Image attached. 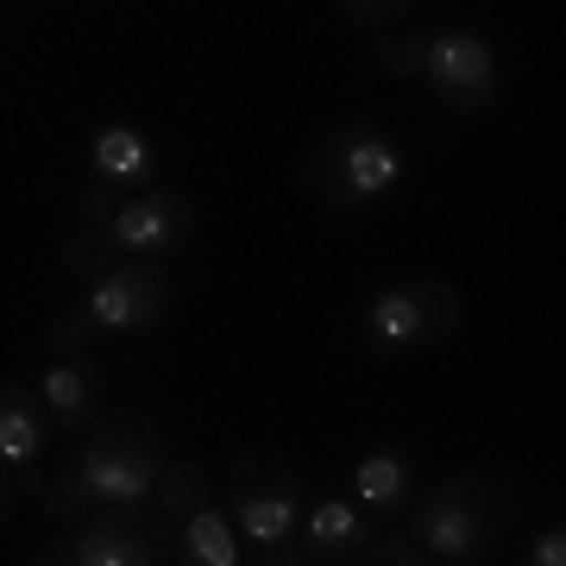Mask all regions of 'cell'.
<instances>
[{"instance_id": "1", "label": "cell", "mask_w": 566, "mask_h": 566, "mask_svg": "<svg viewBox=\"0 0 566 566\" xmlns=\"http://www.w3.org/2000/svg\"><path fill=\"white\" fill-rule=\"evenodd\" d=\"M164 434L151 416L139 409H102L95 422H88V441H82L76 465L63 472L57 485H44V516L63 528H76L88 510L102 504H120V497H151L164 472Z\"/></svg>"}, {"instance_id": "2", "label": "cell", "mask_w": 566, "mask_h": 566, "mask_svg": "<svg viewBox=\"0 0 566 566\" xmlns=\"http://www.w3.org/2000/svg\"><path fill=\"white\" fill-rule=\"evenodd\" d=\"M516 485L491 479V472H460L422 497V504L403 516V535L416 542L422 560L441 566H479L504 554V535L516 523Z\"/></svg>"}, {"instance_id": "3", "label": "cell", "mask_w": 566, "mask_h": 566, "mask_svg": "<svg viewBox=\"0 0 566 566\" xmlns=\"http://www.w3.org/2000/svg\"><path fill=\"white\" fill-rule=\"evenodd\" d=\"M196 240V202L182 189H139L133 202H114L95 227H82L63 245V271H76L82 283L102 277L120 259H164Z\"/></svg>"}, {"instance_id": "4", "label": "cell", "mask_w": 566, "mask_h": 566, "mask_svg": "<svg viewBox=\"0 0 566 566\" xmlns=\"http://www.w3.org/2000/svg\"><path fill=\"white\" fill-rule=\"evenodd\" d=\"M164 308H170V277L151 259H120L107 264L102 277L82 283V303L51 315L44 346L51 353H82L102 334H145V327L164 322Z\"/></svg>"}, {"instance_id": "5", "label": "cell", "mask_w": 566, "mask_h": 566, "mask_svg": "<svg viewBox=\"0 0 566 566\" xmlns=\"http://www.w3.org/2000/svg\"><path fill=\"white\" fill-rule=\"evenodd\" d=\"M397 182H403V145L390 139L378 120L334 126V133H322L315 151L303 158V189L327 208V214L385 202Z\"/></svg>"}, {"instance_id": "6", "label": "cell", "mask_w": 566, "mask_h": 566, "mask_svg": "<svg viewBox=\"0 0 566 566\" xmlns=\"http://www.w3.org/2000/svg\"><path fill=\"white\" fill-rule=\"evenodd\" d=\"M32 560H51V566H164L177 560V528L158 504L145 497H120V504H102L88 510L76 523V542H51L39 547Z\"/></svg>"}, {"instance_id": "7", "label": "cell", "mask_w": 566, "mask_h": 566, "mask_svg": "<svg viewBox=\"0 0 566 566\" xmlns=\"http://www.w3.org/2000/svg\"><path fill=\"white\" fill-rule=\"evenodd\" d=\"M227 504H233V528L259 547V560H290L296 523H303V491L283 453H240L227 472Z\"/></svg>"}, {"instance_id": "8", "label": "cell", "mask_w": 566, "mask_h": 566, "mask_svg": "<svg viewBox=\"0 0 566 566\" xmlns=\"http://www.w3.org/2000/svg\"><path fill=\"white\" fill-rule=\"evenodd\" d=\"M460 327V290L441 277L390 283L365 303V340L371 353H416V346H441Z\"/></svg>"}, {"instance_id": "9", "label": "cell", "mask_w": 566, "mask_h": 566, "mask_svg": "<svg viewBox=\"0 0 566 566\" xmlns=\"http://www.w3.org/2000/svg\"><path fill=\"white\" fill-rule=\"evenodd\" d=\"M422 76L453 114H485L497 102V57L479 32H434L422 39Z\"/></svg>"}, {"instance_id": "10", "label": "cell", "mask_w": 566, "mask_h": 566, "mask_svg": "<svg viewBox=\"0 0 566 566\" xmlns=\"http://www.w3.org/2000/svg\"><path fill=\"white\" fill-rule=\"evenodd\" d=\"M365 542H371V523L353 497H315L308 516L296 523V542H290V560L303 566H340V560H359Z\"/></svg>"}, {"instance_id": "11", "label": "cell", "mask_w": 566, "mask_h": 566, "mask_svg": "<svg viewBox=\"0 0 566 566\" xmlns=\"http://www.w3.org/2000/svg\"><path fill=\"white\" fill-rule=\"evenodd\" d=\"M44 441H51V409H44V397L25 385H0V465H13L25 491H44L39 485Z\"/></svg>"}, {"instance_id": "12", "label": "cell", "mask_w": 566, "mask_h": 566, "mask_svg": "<svg viewBox=\"0 0 566 566\" xmlns=\"http://www.w3.org/2000/svg\"><path fill=\"white\" fill-rule=\"evenodd\" d=\"M39 397H44V409H51V422H57L63 434H82V428L107 409L102 365L88 359V353H63V359L39 378Z\"/></svg>"}, {"instance_id": "13", "label": "cell", "mask_w": 566, "mask_h": 566, "mask_svg": "<svg viewBox=\"0 0 566 566\" xmlns=\"http://www.w3.org/2000/svg\"><path fill=\"white\" fill-rule=\"evenodd\" d=\"M88 170H95L102 189H139L158 170V151H151V139L139 126H102L88 139Z\"/></svg>"}, {"instance_id": "14", "label": "cell", "mask_w": 566, "mask_h": 566, "mask_svg": "<svg viewBox=\"0 0 566 566\" xmlns=\"http://www.w3.org/2000/svg\"><path fill=\"white\" fill-rule=\"evenodd\" d=\"M353 504H365L371 516H403V504H416L409 453H397V447H371V453L353 465Z\"/></svg>"}, {"instance_id": "15", "label": "cell", "mask_w": 566, "mask_h": 566, "mask_svg": "<svg viewBox=\"0 0 566 566\" xmlns=\"http://www.w3.org/2000/svg\"><path fill=\"white\" fill-rule=\"evenodd\" d=\"M177 560H189V566H240L245 560L240 528L227 523L214 504H196L189 516H182V554Z\"/></svg>"}, {"instance_id": "16", "label": "cell", "mask_w": 566, "mask_h": 566, "mask_svg": "<svg viewBox=\"0 0 566 566\" xmlns=\"http://www.w3.org/2000/svg\"><path fill=\"white\" fill-rule=\"evenodd\" d=\"M151 504L164 516H189L196 504H208V472L202 465H164L158 485H151Z\"/></svg>"}, {"instance_id": "17", "label": "cell", "mask_w": 566, "mask_h": 566, "mask_svg": "<svg viewBox=\"0 0 566 566\" xmlns=\"http://www.w3.org/2000/svg\"><path fill=\"white\" fill-rule=\"evenodd\" d=\"M378 63L390 76H422V39H378Z\"/></svg>"}, {"instance_id": "18", "label": "cell", "mask_w": 566, "mask_h": 566, "mask_svg": "<svg viewBox=\"0 0 566 566\" xmlns=\"http://www.w3.org/2000/svg\"><path fill=\"white\" fill-rule=\"evenodd\" d=\"M409 0H340V13L353 25H385V20H397Z\"/></svg>"}, {"instance_id": "19", "label": "cell", "mask_w": 566, "mask_h": 566, "mask_svg": "<svg viewBox=\"0 0 566 566\" xmlns=\"http://www.w3.org/2000/svg\"><path fill=\"white\" fill-rule=\"evenodd\" d=\"M523 560H535V566H566V535H560V528H547V535H535Z\"/></svg>"}, {"instance_id": "20", "label": "cell", "mask_w": 566, "mask_h": 566, "mask_svg": "<svg viewBox=\"0 0 566 566\" xmlns=\"http://www.w3.org/2000/svg\"><path fill=\"white\" fill-rule=\"evenodd\" d=\"M7 516H13V485L0 479V523H7Z\"/></svg>"}]
</instances>
